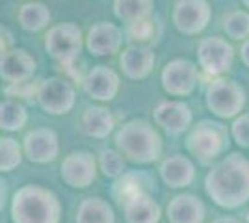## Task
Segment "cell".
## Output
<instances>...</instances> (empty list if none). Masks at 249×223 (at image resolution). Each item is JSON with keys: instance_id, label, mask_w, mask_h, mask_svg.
I'll return each instance as SVG.
<instances>
[{"instance_id": "obj_32", "label": "cell", "mask_w": 249, "mask_h": 223, "mask_svg": "<svg viewBox=\"0 0 249 223\" xmlns=\"http://www.w3.org/2000/svg\"><path fill=\"white\" fill-rule=\"evenodd\" d=\"M37 87L39 84L34 86L28 80V82H21V84H10L4 91L8 97H22V99H30V97L37 95Z\"/></svg>"}, {"instance_id": "obj_12", "label": "cell", "mask_w": 249, "mask_h": 223, "mask_svg": "<svg viewBox=\"0 0 249 223\" xmlns=\"http://www.w3.org/2000/svg\"><path fill=\"white\" fill-rule=\"evenodd\" d=\"M22 149L30 162L49 164V162H54L60 154V139L52 128L39 127L30 130L24 136Z\"/></svg>"}, {"instance_id": "obj_21", "label": "cell", "mask_w": 249, "mask_h": 223, "mask_svg": "<svg viewBox=\"0 0 249 223\" xmlns=\"http://www.w3.org/2000/svg\"><path fill=\"white\" fill-rule=\"evenodd\" d=\"M115 127V119L112 112L104 106H89L86 108L82 116L84 132L91 138L103 139L106 138Z\"/></svg>"}, {"instance_id": "obj_29", "label": "cell", "mask_w": 249, "mask_h": 223, "mask_svg": "<svg viewBox=\"0 0 249 223\" xmlns=\"http://www.w3.org/2000/svg\"><path fill=\"white\" fill-rule=\"evenodd\" d=\"M24 149L19 145V141L13 138L0 139V170L4 173L13 171L22 162Z\"/></svg>"}, {"instance_id": "obj_30", "label": "cell", "mask_w": 249, "mask_h": 223, "mask_svg": "<svg viewBox=\"0 0 249 223\" xmlns=\"http://www.w3.org/2000/svg\"><path fill=\"white\" fill-rule=\"evenodd\" d=\"M126 34H128L130 39H134L138 43L149 41L153 37V34H155V24L151 21V17L149 19H140V21H134L128 24Z\"/></svg>"}, {"instance_id": "obj_27", "label": "cell", "mask_w": 249, "mask_h": 223, "mask_svg": "<svg viewBox=\"0 0 249 223\" xmlns=\"http://www.w3.org/2000/svg\"><path fill=\"white\" fill-rule=\"evenodd\" d=\"M124 156L117 149H104L99 154V170L103 171L104 177L108 179H119L126 173Z\"/></svg>"}, {"instance_id": "obj_19", "label": "cell", "mask_w": 249, "mask_h": 223, "mask_svg": "<svg viewBox=\"0 0 249 223\" xmlns=\"http://www.w3.org/2000/svg\"><path fill=\"white\" fill-rule=\"evenodd\" d=\"M160 177L169 188H184L196 179V168L190 158L182 154H173L160 164Z\"/></svg>"}, {"instance_id": "obj_4", "label": "cell", "mask_w": 249, "mask_h": 223, "mask_svg": "<svg viewBox=\"0 0 249 223\" xmlns=\"http://www.w3.org/2000/svg\"><path fill=\"white\" fill-rule=\"evenodd\" d=\"M207 106L221 119H236L246 106V91L234 80L216 78L207 87Z\"/></svg>"}, {"instance_id": "obj_26", "label": "cell", "mask_w": 249, "mask_h": 223, "mask_svg": "<svg viewBox=\"0 0 249 223\" xmlns=\"http://www.w3.org/2000/svg\"><path fill=\"white\" fill-rule=\"evenodd\" d=\"M142 193H145L143 191V181L138 173H124L123 177H119L115 182L114 195L119 199L121 205L128 203L130 199H134Z\"/></svg>"}, {"instance_id": "obj_16", "label": "cell", "mask_w": 249, "mask_h": 223, "mask_svg": "<svg viewBox=\"0 0 249 223\" xmlns=\"http://www.w3.org/2000/svg\"><path fill=\"white\" fill-rule=\"evenodd\" d=\"M123 43V32L114 22H97L86 35V47L95 56H112L119 52Z\"/></svg>"}, {"instance_id": "obj_33", "label": "cell", "mask_w": 249, "mask_h": 223, "mask_svg": "<svg viewBox=\"0 0 249 223\" xmlns=\"http://www.w3.org/2000/svg\"><path fill=\"white\" fill-rule=\"evenodd\" d=\"M240 56H242V62H244V65H248V67H249V39H246V41L242 43Z\"/></svg>"}, {"instance_id": "obj_2", "label": "cell", "mask_w": 249, "mask_h": 223, "mask_svg": "<svg viewBox=\"0 0 249 223\" xmlns=\"http://www.w3.org/2000/svg\"><path fill=\"white\" fill-rule=\"evenodd\" d=\"M62 205L51 190L39 184H26L11 199L13 223H60Z\"/></svg>"}, {"instance_id": "obj_13", "label": "cell", "mask_w": 249, "mask_h": 223, "mask_svg": "<svg viewBox=\"0 0 249 223\" xmlns=\"http://www.w3.org/2000/svg\"><path fill=\"white\" fill-rule=\"evenodd\" d=\"M84 91L95 101H112L119 93V74L114 69L106 67V65H97L93 69H89L82 80Z\"/></svg>"}, {"instance_id": "obj_6", "label": "cell", "mask_w": 249, "mask_h": 223, "mask_svg": "<svg viewBox=\"0 0 249 223\" xmlns=\"http://www.w3.org/2000/svg\"><path fill=\"white\" fill-rule=\"evenodd\" d=\"M225 141H227V132L223 125L203 121L190 132L186 147L201 164H210L221 154Z\"/></svg>"}, {"instance_id": "obj_15", "label": "cell", "mask_w": 249, "mask_h": 223, "mask_svg": "<svg viewBox=\"0 0 249 223\" xmlns=\"http://www.w3.org/2000/svg\"><path fill=\"white\" fill-rule=\"evenodd\" d=\"M155 123L167 134H182L192 125V110L182 101H162L153 110Z\"/></svg>"}, {"instance_id": "obj_1", "label": "cell", "mask_w": 249, "mask_h": 223, "mask_svg": "<svg viewBox=\"0 0 249 223\" xmlns=\"http://www.w3.org/2000/svg\"><path fill=\"white\" fill-rule=\"evenodd\" d=\"M208 197L221 208L234 210L249 201V160L234 153L229 154L205 177Z\"/></svg>"}, {"instance_id": "obj_5", "label": "cell", "mask_w": 249, "mask_h": 223, "mask_svg": "<svg viewBox=\"0 0 249 223\" xmlns=\"http://www.w3.org/2000/svg\"><path fill=\"white\" fill-rule=\"evenodd\" d=\"M84 45L82 30L74 22H62L51 26L45 35V49L56 62L63 65H71L80 56Z\"/></svg>"}, {"instance_id": "obj_8", "label": "cell", "mask_w": 249, "mask_h": 223, "mask_svg": "<svg viewBox=\"0 0 249 223\" xmlns=\"http://www.w3.org/2000/svg\"><path fill=\"white\" fill-rule=\"evenodd\" d=\"M197 62L208 76H221L227 73L234 62V49L223 37H205L199 41Z\"/></svg>"}, {"instance_id": "obj_18", "label": "cell", "mask_w": 249, "mask_h": 223, "mask_svg": "<svg viewBox=\"0 0 249 223\" xmlns=\"http://www.w3.org/2000/svg\"><path fill=\"white\" fill-rule=\"evenodd\" d=\"M205 216H207V210L203 201L192 193L177 195L167 205L169 223H203Z\"/></svg>"}, {"instance_id": "obj_7", "label": "cell", "mask_w": 249, "mask_h": 223, "mask_svg": "<svg viewBox=\"0 0 249 223\" xmlns=\"http://www.w3.org/2000/svg\"><path fill=\"white\" fill-rule=\"evenodd\" d=\"M37 104L51 116H63L71 112L76 103V93L69 80L60 76H51L43 80L37 87Z\"/></svg>"}, {"instance_id": "obj_31", "label": "cell", "mask_w": 249, "mask_h": 223, "mask_svg": "<svg viewBox=\"0 0 249 223\" xmlns=\"http://www.w3.org/2000/svg\"><path fill=\"white\" fill-rule=\"evenodd\" d=\"M231 134L240 147L249 149V114H240L231 127Z\"/></svg>"}, {"instance_id": "obj_36", "label": "cell", "mask_w": 249, "mask_h": 223, "mask_svg": "<svg viewBox=\"0 0 249 223\" xmlns=\"http://www.w3.org/2000/svg\"><path fill=\"white\" fill-rule=\"evenodd\" d=\"M246 222L249 223V210H248V214H246Z\"/></svg>"}, {"instance_id": "obj_23", "label": "cell", "mask_w": 249, "mask_h": 223, "mask_svg": "<svg viewBox=\"0 0 249 223\" xmlns=\"http://www.w3.org/2000/svg\"><path fill=\"white\" fill-rule=\"evenodd\" d=\"M51 10L43 2H26L19 10V24L26 32H41L51 22Z\"/></svg>"}, {"instance_id": "obj_35", "label": "cell", "mask_w": 249, "mask_h": 223, "mask_svg": "<svg viewBox=\"0 0 249 223\" xmlns=\"http://www.w3.org/2000/svg\"><path fill=\"white\" fill-rule=\"evenodd\" d=\"M242 2H244V6H246V8H249V0H242Z\"/></svg>"}, {"instance_id": "obj_22", "label": "cell", "mask_w": 249, "mask_h": 223, "mask_svg": "<svg viewBox=\"0 0 249 223\" xmlns=\"http://www.w3.org/2000/svg\"><path fill=\"white\" fill-rule=\"evenodd\" d=\"M76 223H115L114 208L101 197H86L78 205Z\"/></svg>"}, {"instance_id": "obj_9", "label": "cell", "mask_w": 249, "mask_h": 223, "mask_svg": "<svg viewBox=\"0 0 249 223\" xmlns=\"http://www.w3.org/2000/svg\"><path fill=\"white\" fill-rule=\"evenodd\" d=\"M162 87L167 95L186 97L190 95L199 82V69L190 60L177 58L171 60L162 69Z\"/></svg>"}, {"instance_id": "obj_10", "label": "cell", "mask_w": 249, "mask_h": 223, "mask_svg": "<svg viewBox=\"0 0 249 223\" xmlns=\"http://www.w3.org/2000/svg\"><path fill=\"white\" fill-rule=\"evenodd\" d=\"M212 10L208 0H177L173 8V24L184 35H197L210 22Z\"/></svg>"}, {"instance_id": "obj_28", "label": "cell", "mask_w": 249, "mask_h": 223, "mask_svg": "<svg viewBox=\"0 0 249 223\" xmlns=\"http://www.w3.org/2000/svg\"><path fill=\"white\" fill-rule=\"evenodd\" d=\"M223 30L234 41L249 39V13L244 10L231 11L223 21Z\"/></svg>"}, {"instance_id": "obj_14", "label": "cell", "mask_w": 249, "mask_h": 223, "mask_svg": "<svg viewBox=\"0 0 249 223\" xmlns=\"http://www.w3.org/2000/svg\"><path fill=\"white\" fill-rule=\"evenodd\" d=\"M36 73V60L24 49H10L2 52L0 60V76L8 84H21L28 82Z\"/></svg>"}, {"instance_id": "obj_17", "label": "cell", "mask_w": 249, "mask_h": 223, "mask_svg": "<svg viewBox=\"0 0 249 223\" xmlns=\"http://www.w3.org/2000/svg\"><path fill=\"white\" fill-rule=\"evenodd\" d=\"M155 52L153 49H149L147 45L136 43V45H128L121 52L119 64L123 73L132 78V80H143L155 69Z\"/></svg>"}, {"instance_id": "obj_25", "label": "cell", "mask_w": 249, "mask_h": 223, "mask_svg": "<svg viewBox=\"0 0 249 223\" xmlns=\"http://www.w3.org/2000/svg\"><path fill=\"white\" fill-rule=\"evenodd\" d=\"M26 121H28V114L21 103H17L13 99L2 101V104H0V127H2V130H8V132L21 130L26 125Z\"/></svg>"}, {"instance_id": "obj_34", "label": "cell", "mask_w": 249, "mask_h": 223, "mask_svg": "<svg viewBox=\"0 0 249 223\" xmlns=\"http://www.w3.org/2000/svg\"><path fill=\"white\" fill-rule=\"evenodd\" d=\"M212 223H240L236 218H232V216H221V218H216Z\"/></svg>"}, {"instance_id": "obj_20", "label": "cell", "mask_w": 249, "mask_h": 223, "mask_svg": "<svg viewBox=\"0 0 249 223\" xmlns=\"http://www.w3.org/2000/svg\"><path fill=\"white\" fill-rule=\"evenodd\" d=\"M123 212L126 223H160V218H162L158 203L147 193H142L128 203H124Z\"/></svg>"}, {"instance_id": "obj_3", "label": "cell", "mask_w": 249, "mask_h": 223, "mask_svg": "<svg viewBox=\"0 0 249 223\" xmlns=\"http://www.w3.org/2000/svg\"><path fill=\"white\" fill-rule=\"evenodd\" d=\"M115 147L128 162L153 164L162 154V138L151 123L132 119L115 132Z\"/></svg>"}, {"instance_id": "obj_11", "label": "cell", "mask_w": 249, "mask_h": 223, "mask_svg": "<svg viewBox=\"0 0 249 223\" xmlns=\"http://www.w3.org/2000/svg\"><path fill=\"white\" fill-rule=\"evenodd\" d=\"M97 160L88 151L69 153L62 162V179L71 188H88L97 179Z\"/></svg>"}, {"instance_id": "obj_24", "label": "cell", "mask_w": 249, "mask_h": 223, "mask_svg": "<svg viewBox=\"0 0 249 223\" xmlns=\"http://www.w3.org/2000/svg\"><path fill=\"white\" fill-rule=\"evenodd\" d=\"M114 13L126 24L149 19L153 13V0H114Z\"/></svg>"}]
</instances>
